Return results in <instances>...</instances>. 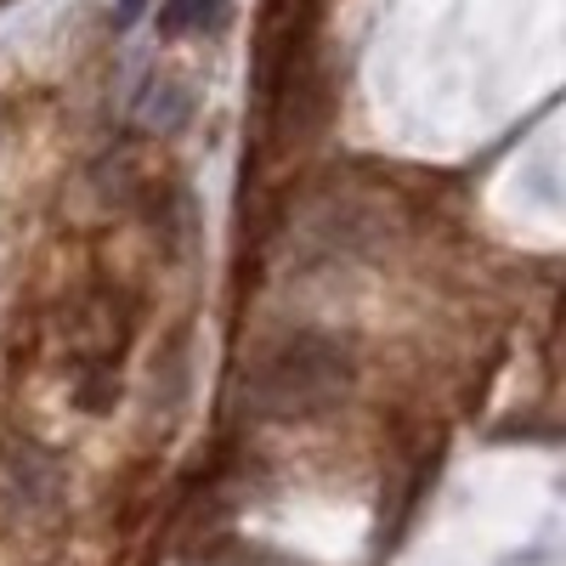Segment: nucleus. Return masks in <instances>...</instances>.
Returning a JSON list of instances; mask_svg holds the SVG:
<instances>
[{
  "label": "nucleus",
  "instance_id": "obj_1",
  "mask_svg": "<svg viewBox=\"0 0 566 566\" xmlns=\"http://www.w3.org/2000/svg\"><path fill=\"white\" fill-rule=\"evenodd\" d=\"M346 386V357L328 340H295L272 357V368L261 374V397L277 413H301L317 408L323 397H335Z\"/></svg>",
  "mask_w": 566,
  "mask_h": 566
},
{
  "label": "nucleus",
  "instance_id": "obj_2",
  "mask_svg": "<svg viewBox=\"0 0 566 566\" xmlns=\"http://www.w3.org/2000/svg\"><path fill=\"white\" fill-rule=\"evenodd\" d=\"M227 23V0H165L159 7V34L181 40V34H205Z\"/></svg>",
  "mask_w": 566,
  "mask_h": 566
},
{
  "label": "nucleus",
  "instance_id": "obj_3",
  "mask_svg": "<svg viewBox=\"0 0 566 566\" xmlns=\"http://www.w3.org/2000/svg\"><path fill=\"white\" fill-rule=\"evenodd\" d=\"M142 7H148V0H119V12H114V23L125 29V23H136L142 18Z\"/></svg>",
  "mask_w": 566,
  "mask_h": 566
}]
</instances>
